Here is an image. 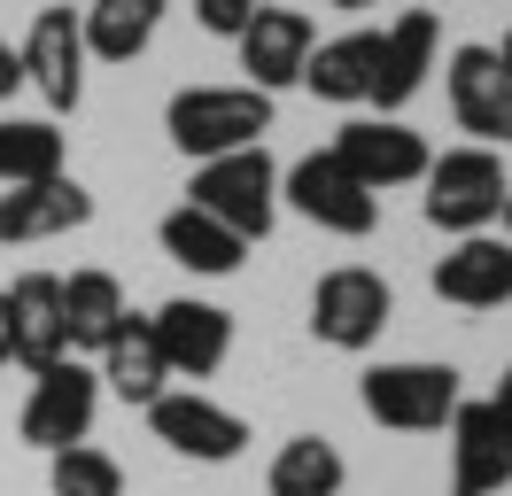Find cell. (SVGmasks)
Wrapping results in <instances>:
<instances>
[{
  "label": "cell",
  "mask_w": 512,
  "mask_h": 496,
  "mask_svg": "<svg viewBox=\"0 0 512 496\" xmlns=\"http://www.w3.org/2000/svg\"><path fill=\"white\" fill-rule=\"evenodd\" d=\"M163 132H171V148L194 155V163L233 155V148H264L272 93H256V86H179L171 109H163Z\"/></svg>",
  "instance_id": "1"
},
{
  "label": "cell",
  "mask_w": 512,
  "mask_h": 496,
  "mask_svg": "<svg viewBox=\"0 0 512 496\" xmlns=\"http://www.w3.org/2000/svg\"><path fill=\"white\" fill-rule=\"evenodd\" d=\"M419 210H427V225L435 233H489L497 225V210H505V155L497 148H443V155H427V171H419Z\"/></svg>",
  "instance_id": "2"
},
{
  "label": "cell",
  "mask_w": 512,
  "mask_h": 496,
  "mask_svg": "<svg viewBox=\"0 0 512 496\" xmlns=\"http://www.w3.org/2000/svg\"><path fill=\"white\" fill-rule=\"evenodd\" d=\"M187 202H194L202 217H218L225 233H241V241H264V233H272V217H280V163H272L264 148L210 155V163H194Z\"/></svg>",
  "instance_id": "3"
},
{
  "label": "cell",
  "mask_w": 512,
  "mask_h": 496,
  "mask_svg": "<svg viewBox=\"0 0 512 496\" xmlns=\"http://www.w3.org/2000/svg\"><path fill=\"white\" fill-rule=\"evenodd\" d=\"M357 403L373 427H396V434H435L450 427V411L466 403L458 388V365H427V357H404V365H373L357 380Z\"/></svg>",
  "instance_id": "4"
},
{
  "label": "cell",
  "mask_w": 512,
  "mask_h": 496,
  "mask_svg": "<svg viewBox=\"0 0 512 496\" xmlns=\"http://www.w3.org/2000/svg\"><path fill=\"white\" fill-rule=\"evenodd\" d=\"M280 202H288L295 217H311L319 233H342V241H365V233L381 225V194H365V186L334 163V148L295 155L288 171H280Z\"/></svg>",
  "instance_id": "5"
},
{
  "label": "cell",
  "mask_w": 512,
  "mask_h": 496,
  "mask_svg": "<svg viewBox=\"0 0 512 496\" xmlns=\"http://www.w3.org/2000/svg\"><path fill=\"white\" fill-rule=\"evenodd\" d=\"M94 411H101V372L86 357H55L47 372H32V396H24V442L32 450H70V442H86L94 434Z\"/></svg>",
  "instance_id": "6"
},
{
  "label": "cell",
  "mask_w": 512,
  "mask_h": 496,
  "mask_svg": "<svg viewBox=\"0 0 512 496\" xmlns=\"http://www.w3.org/2000/svg\"><path fill=\"white\" fill-rule=\"evenodd\" d=\"M396 318V295H388V279L373 272V264H334V272H319V287H311V334L326 341V349H373L381 341V326Z\"/></svg>",
  "instance_id": "7"
},
{
  "label": "cell",
  "mask_w": 512,
  "mask_h": 496,
  "mask_svg": "<svg viewBox=\"0 0 512 496\" xmlns=\"http://www.w3.org/2000/svg\"><path fill=\"white\" fill-rule=\"evenodd\" d=\"M148 427H156V442L171 458H194V465H233L249 450V419L210 396H194V388H163L148 403Z\"/></svg>",
  "instance_id": "8"
},
{
  "label": "cell",
  "mask_w": 512,
  "mask_h": 496,
  "mask_svg": "<svg viewBox=\"0 0 512 496\" xmlns=\"http://www.w3.org/2000/svg\"><path fill=\"white\" fill-rule=\"evenodd\" d=\"M427 140H419L404 117H350L342 132H334V163L350 171L365 194H388V186H419V171H427Z\"/></svg>",
  "instance_id": "9"
},
{
  "label": "cell",
  "mask_w": 512,
  "mask_h": 496,
  "mask_svg": "<svg viewBox=\"0 0 512 496\" xmlns=\"http://www.w3.org/2000/svg\"><path fill=\"white\" fill-rule=\"evenodd\" d=\"M512 489V419L489 396L450 411V496H505Z\"/></svg>",
  "instance_id": "10"
},
{
  "label": "cell",
  "mask_w": 512,
  "mask_h": 496,
  "mask_svg": "<svg viewBox=\"0 0 512 496\" xmlns=\"http://www.w3.org/2000/svg\"><path fill=\"white\" fill-rule=\"evenodd\" d=\"M24 55V86L47 101V109H78L86 101V31H78V8H39L32 39L16 47Z\"/></svg>",
  "instance_id": "11"
},
{
  "label": "cell",
  "mask_w": 512,
  "mask_h": 496,
  "mask_svg": "<svg viewBox=\"0 0 512 496\" xmlns=\"http://www.w3.org/2000/svg\"><path fill=\"white\" fill-rule=\"evenodd\" d=\"M148 326H156V349L171 365V380H210L233 357V310L202 303V295H171Z\"/></svg>",
  "instance_id": "12"
},
{
  "label": "cell",
  "mask_w": 512,
  "mask_h": 496,
  "mask_svg": "<svg viewBox=\"0 0 512 496\" xmlns=\"http://www.w3.org/2000/svg\"><path fill=\"white\" fill-rule=\"evenodd\" d=\"M233 47H241V70H249L256 93H288V86H303V62L319 47V31H311L303 8H272V0H264Z\"/></svg>",
  "instance_id": "13"
},
{
  "label": "cell",
  "mask_w": 512,
  "mask_h": 496,
  "mask_svg": "<svg viewBox=\"0 0 512 496\" xmlns=\"http://www.w3.org/2000/svg\"><path fill=\"white\" fill-rule=\"evenodd\" d=\"M443 86H450V117L474 132V148L512 140V78H505V62H497V47H458Z\"/></svg>",
  "instance_id": "14"
},
{
  "label": "cell",
  "mask_w": 512,
  "mask_h": 496,
  "mask_svg": "<svg viewBox=\"0 0 512 496\" xmlns=\"http://www.w3.org/2000/svg\"><path fill=\"white\" fill-rule=\"evenodd\" d=\"M435 47H443V31H435V16L427 8H404L396 24L381 31V62H373V109L381 117H404L419 101V86H427V70H435Z\"/></svg>",
  "instance_id": "15"
},
{
  "label": "cell",
  "mask_w": 512,
  "mask_h": 496,
  "mask_svg": "<svg viewBox=\"0 0 512 496\" xmlns=\"http://www.w3.org/2000/svg\"><path fill=\"white\" fill-rule=\"evenodd\" d=\"M94 217V194L70 179H39V186H8L0 194V241L8 248H32V241H63Z\"/></svg>",
  "instance_id": "16"
},
{
  "label": "cell",
  "mask_w": 512,
  "mask_h": 496,
  "mask_svg": "<svg viewBox=\"0 0 512 496\" xmlns=\"http://www.w3.org/2000/svg\"><path fill=\"white\" fill-rule=\"evenodd\" d=\"M0 303H8V357L24 372H47L55 357H70V341H63V279L55 272H24Z\"/></svg>",
  "instance_id": "17"
},
{
  "label": "cell",
  "mask_w": 512,
  "mask_h": 496,
  "mask_svg": "<svg viewBox=\"0 0 512 496\" xmlns=\"http://www.w3.org/2000/svg\"><path fill=\"white\" fill-rule=\"evenodd\" d=\"M435 295L458 303V310H505L512 303V241L466 233V241L435 264Z\"/></svg>",
  "instance_id": "18"
},
{
  "label": "cell",
  "mask_w": 512,
  "mask_h": 496,
  "mask_svg": "<svg viewBox=\"0 0 512 496\" xmlns=\"http://www.w3.org/2000/svg\"><path fill=\"white\" fill-rule=\"evenodd\" d=\"M94 357H101V365H94L101 388H117V396L140 403V411H148V403L171 388V365H163V349H156V326H148V318H132V310L117 318V334L101 341Z\"/></svg>",
  "instance_id": "19"
},
{
  "label": "cell",
  "mask_w": 512,
  "mask_h": 496,
  "mask_svg": "<svg viewBox=\"0 0 512 496\" xmlns=\"http://www.w3.org/2000/svg\"><path fill=\"white\" fill-rule=\"evenodd\" d=\"M156 241H163V256H171V264H187L194 279H233L241 264H249V241H241V233H225L218 217H202L194 202L163 210Z\"/></svg>",
  "instance_id": "20"
},
{
  "label": "cell",
  "mask_w": 512,
  "mask_h": 496,
  "mask_svg": "<svg viewBox=\"0 0 512 496\" xmlns=\"http://www.w3.org/2000/svg\"><path fill=\"white\" fill-rule=\"evenodd\" d=\"M373 62H381V31H342V39H319V47H311L303 86L319 93V101H334V109H365Z\"/></svg>",
  "instance_id": "21"
},
{
  "label": "cell",
  "mask_w": 512,
  "mask_h": 496,
  "mask_svg": "<svg viewBox=\"0 0 512 496\" xmlns=\"http://www.w3.org/2000/svg\"><path fill=\"white\" fill-rule=\"evenodd\" d=\"M163 8L171 0H94V8H78L86 55L94 62H140L148 39H156V24H163Z\"/></svg>",
  "instance_id": "22"
},
{
  "label": "cell",
  "mask_w": 512,
  "mask_h": 496,
  "mask_svg": "<svg viewBox=\"0 0 512 496\" xmlns=\"http://www.w3.org/2000/svg\"><path fill=\"white\" fill-rule=\"evenodd\" d=\"M125 287H117V272H101V264H86V272L63 279V341L70 357L78 349H101V341L117 334V318H125Z\"/></svg>",
  "instance_id": "23"
},
{
  "label": "cell",
  "mask_w": 512,
  "mask_h": 496,
  "mask_svg": "<svg viewBox=\"0 0 512 496\" xmlns=\"http://www.w3.org/2000/svg\"><path fill=\"white\" fill-rule=\"evenodd\" d=\"M63 124L47 117H0V186H39V179H63Z\"/></svg>",
  "instance_id": "24"
},
{
  "label": "cell",
  "mask_w": 512,
  "mask_h": 496,
  "mask_svg": "<svg viewBox=\"0 0 512 496\" xmlns=\"http://www.w3.org/2000/svg\"><path fill=\"white\" fill-rule=\"evenodd\" d=\"M342 481H350L342 450L326 434H295V442H280V458L264 473V496H342Z\"/></svg>",
  "instance_id": "25"
},
{
  "label": "cell",
  "mask_w": 512,
  "mask_h": 496,
  "mask_svg": "<svg viewBox=\"0 0 512 496\" xmlns=\"http://www.w3.org/2000/svg\"><path fill=\"white\" fill-rule=\"evenodd\" d=\"M47 489H55V496H125V465L109 458V450L70 442V450L47 458Z\"/></svg>",
  "instance_id": "26"
},
{
  "label": "cell",
  "mask_w": 512,
  "mask_h": 496,
  "mask_svg": "<svg viewBox=\"0 0 512 496\" xmlns=\"http://www.w3.org/2000/svg\"><path fill=\"white\" fill-rule=\"evenodd\" d=\"M256 8H264V0H194V24L210 31V39H241Z\"/></svg>",
  "instance_id": "27"
},
{
  "label": "cell",
  "mask_w": 512,
  "mask_h": 496,
  "mask_svg": "<svg viewBox=\"0 0 512 496\" xmlns=\"http://www.w3.org/2000/svg\"><path fill=\"white\" fill-rule=\"evenodd\" d=\"M16 86H24V55L0 39V101H16Z\"/></svg>",
  "instance_id": "28"
},
{
  "label": "cell",
  "mask_w": 512,
  "mask_h": 496,
  "mask_svg": "<svg viewBox=\"0 0 512 496\" xmlns=\"http://www.w3.org/2000/svg\"><path fill=\"white\" fill-rule=\"evenodd\" d=\"M489 403H497V411L512 419V365H505V380H497V396H489Z\"/></svg>",
  "instance_id": "29"
},
{
  "label": "cell",
  "mask_w": 512,
  "mask_h": 496,
  "mask_svg": "<svg viewBox=\"0 0 512 496\" xmlns=\"http://www.w3.org/2000/svg\"><path fill=\"white\" fill-rule=\"evenodd\" d=\"M0 365H8V303H0Z\"/></svg>",
  "instance_id": "30"
},
{
  "label": "cell",
  "mask_w": 512,
  "mask_h": 496,
  "mask_svg": "<svg viewBox=\"0 0 512 496\" xmlns=\"http://www.w3.org/2000/svg\"><path fill=\"white\" fill-rule=\"evenodd\" d=\"M497 62H505V78H512V31H505V47H497Z\"/></svg>",
  "instance_id": "31"
},
{
  "label": "cell",
  "mask_w": 512,
  "mask_h": 496,
  "mask_svg": "<svg viewBox=\"0 0 512 496\" xmlns=\"http://www.w3.org/2000/svg\"><path fill=\"white\" fill-rule=\"evenodd\" d=\"M497 217H505V241H512V194H505V210H497Z\"/></svg>",
  "instance_id": "32"
},
{
  "label": "cell",
  "mask_w": 512,
  "mask_h": 496,
  "mask_svg": "<svg viewBox=\"0 0 512 496\" xmlns=\"http://www.w3.org/2000/svg\"><path fill=\"white\" fill-rule=\"evenodd\" d=\"M334 8H373V0H334Z\"/></svg>",
  "instance_id": "33"
}]
</instances>
